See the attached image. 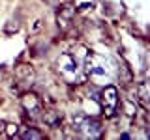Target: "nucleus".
I'll list each match as a JSON object with an SVG mask.
<instances>
[{
    "label": "nucleus",
    "instance_id": "11",
    "mask_svg": "<svg viewBox=\"0 0 150 140\" xmlns=\"http://www.w3.org/2000/svg\"><path fill=\"white\" fill-rule=\"evenodd\" d=\"M4 133H6L8 138H15L19 134V127L15 123H4Z\"/></svg>",
    "mask_w": 150,
    "mask_h": 140
},
{
    "label": "nucleus",
    "instance_id": "10",
    "mask_svg": "<svg viewBox=\"0 0 150 140\" xmlns=\"http://www.w3.org/2000/svg\"><path fill=\"white\" fill-rule=\"evenodd\" d=\"M17 77L21 78V80H25L26 84H32V80H34V69H32L30 65H19Z\"/></svg>",
    "mask_w": 150,
    "mask_h": 140
},
{
    "label": "nucleus",
    "instance_id": "5",
    "mask_svg": "<svg viewBox=\"0 0 150 140\" xmlns=\"http://www.w3.org/2000/svg\"><path fill=\"white\" fill-rule=\"evenodd\" d=\"M75 13H77V8L73 4H62L58 6V11H56V24H58L60 30H69L73 24Z\"/></svg>",
    "mask_w": 150,
    "mask_h": 140
},
{
    "label": "nucleus",
    "instance_id": "13",
    "mask_svg": "<svg viewBox=\"0 0 150 140\" xmlns=\"http://www.w3.org/2000/svg\"><path fill=\"white\" fill-rule=\"evenodd\" d=\"M86 8H92V4H81V6H79V9H81V11H84Z\"/></svg>",
    "mask_w": 150,
    "mask_h": 140
},
{
    "label": "nucleus",
    "instance_id": "3",
    "mask_svg": "<svg viewBox=\"0 0 150 140\" xmlns=\"http://www.w3.org/2000/svg\"><path fill=\"white\" fill-rule=\"evenodd\" d=\"M71 129L84 138H98L103 133L101 121L98 118H94V116H86L84 112L71 114Z\"/></svg>",
    "mask_w": 150,
    "mask_h": 140
},
{
    "label": "nucleus",
    "instance_id": "4",
    "mask_svg": "<svg viewBox=\"0 0 150 140\" xmlns=\"http://www.w3.org/2000/svg\"><path fill=\"white\" fill-rule=\"evenodd\" d=\"M100 105H101V112L105 118H112L118 110V88L109 84V86H103V90L100 93Z\"/></svg>",
    "mask_w": 150,
    "mask_h": 140
},
{
    "label": "nucleus",
    "instance_id": "2",
    "mask_svg": "<svg viewBox=\"0 0 150 140\" xmlns=\"http://www.w3.org/2000/svg\"><path fill=\"white\" fill-rule=\"evenodd\" d=\"M84 75L90 77L96 84H111L112 77L116 75V69L107 58L100 54H94L88 50L86 58H84Z\"/></svg>",
    "mask_w": 150,
    "mask_h": 140
},
{
    "label": "nucleus",
    "instance_id": "8",
    "mask_svg": "<svg viewBox=\"0 0 150 140\" xmlns=\"http://www.w3.org/2000/svg\"><path fill=\"white\" fill-rule=\"evenodd\" d=\"M135 103L139 106H143L144 110L150 106V90H148V82H141L135 90Z\"/></svg>",
    "mask_w": 150,
    "mask_h": 140
},
{
    "label": "nucleus",
    "instance_id": "7",
    "mask_svg": "<svg viewBox=\"0 0 150 140\" xmlns=\"http://www.w3.org/2000/svg\"><path fill=\"white\" fill-rule=\"evenodd\" d=\"M40 118H41V123L47 125L49 129H56L60 125V121H62V112L60 110H54V108H49L45 112H40Z\"/></svg>",
    "mask_w": 150,
    "mask_h": 140
},
{
    "label": "nucleus",
    "instance_id": "12",
    "mask_svg": "<svg viewBox=\"0 0 150 140\" xmlns=\"http://www.w3.org/2000/svg\"><path fill=\"white\" fill-rule=\"evenodd\" d=\"M43 2H47L49 6H60V2H62V0H43Z\"/></svg>",
    "mask_w": 150,
    "mask_h": 140
},
{
    "label": "nucleus",
    "instance_id": "6",
    "mask_svg": "<svg viewBox=\"0 0 150 140\" xmlns=\"http://www.w3.org/2000/svg\"><path fill=\"white\" fill-rule=\"evenodd\" d=\"M21 105H23V108H25L26 116H30V118H38V116H40V112H41V99L36 95V93H32V92L23 93Z\"/></svg>",
    "mask_w": 150,
    "mask_h": 140
},
{
    "label": "nucleus",
    "instance_id": "1",
    "mask_svg": "<svg viewBox=\"0 0 150 140\" xmlns=\"http://www.w3.org/2000/svg\"><path fill=\"white\" fill-rule=\"evenodd\" d=\"M88 54L86 47H77L71 52H64L54 60V69L68 84H81L84 75V58Z\"/></svg>",
    "mask_w": 150,
    "mask_h": 140
},
{
    "label": "nucleus",
    "instance_id": "14",
    "mask_svg": "<svg viewBox=\"0 0 150 140\" xmlns=\"http://www.w3.org/2000/svg\"><path fill=\"white\" fill-rule=\"evenodd\" d=\"M4 133V121H0V134Z\"/></svg>",
    "mask_w": 150,
    "mask_h": 140
},
{
    "label": "nucleus",
    "instance_id": "9",
    "mask_svg": "<svg viewBox=\"0 0 150 140\" xmlns=\"http://www.w3.org/2000/svg\"><path fill=\"white\" fill-rule=\"evenodd\" d=\"M17 136L23 138V140H41L43 134H41L38 129H34V127H23V129H19Z\"/></svg>",
    "mask_w": 150,
    "mask_h": 140
}]
</instances>
